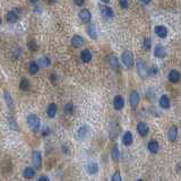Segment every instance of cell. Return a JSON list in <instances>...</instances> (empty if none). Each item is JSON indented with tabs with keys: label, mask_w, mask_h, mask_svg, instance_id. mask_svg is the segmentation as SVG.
<instances>
[{
	"label": "cell",
	"mask_w": 181,
	"mask_h": 181,
	"mask_svg": "<svg viewBox=\"0 0 181 181\" xmlns=\"http://www.w3.org/2000/svg\"><path fill=\"white\" fill-rule=\"evenodd\" d=\"M27 125L33 131H37V130L40 129V126H41L40 118L36 114H30L27 117Z\"/></svg>",
	"instance_id": "cell-1"
},
{
	"label": "cell",
	"mask_w": 181,
	"mask_h": 181,
	"mask_svg": "<svg viewBox=\"0 0 181 181\" xmlns=\"http://www.w3.org/2000/svg\"><path fill=\"white\" fill-rule=\"evenodd\" d=\"M121 59H122V62H123V65H125L126 67L131 68V67L134 66V56H133V53H131L129 50H126V51L122 52Z\"/></svg>",
	"instance_id": "cell-2"
},
{
	"label": "cell",
	"mask_w": 181,
	"mask_h": 181,
	"mask_svg": "<svg viewBox=\"0 0 181 181\" xmlns=\"http://www.w3.org/2000/svg\"><path fill=\"white\" fill-rule=\"evenodd\" d=\"M32 162H33V165H34V167H35L36 170H39V169H41V165H42V156H41V153H40L39 151H34V152H33Z\"/></svg>",
	"instance_id": "cell-3"
},
{
	"label": "cell",
	"mask_w": 181,
	"mask_h": 181,
	"mask_svg": "<svg viewBox=\"0 0 181 181\" xmlns=\"http://www.w3.org/2000/svg\"><path fill=\"white\" fill-rule=\"evenodd\" d=\"M137 71H138V74L142 78H145L148 75V69L144 64V61H138L137 62Z\"/></svg>",
	"instance_id": "cell-4"
},
{
	"label": "cell",
	"mask_w": 181,
	"mask_h": 181,
	"mask_svg": "<svg viewBox=\"0 0 181 181\" xmlns=\"http://www.w3.org/2000/svg\"><path fill=\"white\" fill-rule=\"evenodd\" d=\"M91 135V129L88 126H82L77 131V136L79 137V139H85Z\"/></svg>",
	"instance_id": "cell-5"
},
{
	"label": "cell",
	"mask_w": 181,
	"mask_h": 181,
	"mask_svg": "<svg viewBox=\"0 0 181 181\" xmlns=\"http://www.w3.org/2000/svg\"><path fill=\"white\" fill-rule=\"evenodd\" d=\"M101 14H102V16L105 19H111L112 17L114 16L113 10H112V8L109 7V6H102V7H101Z\"/></svg>",
	"instance_id": "cell-6"
},
{
	"label": "cell",
	"mask_w": 181,
	"mask_h": 181,
	"mask_svg": "<svg viewBox=\"0 0 181 181\" xmlns=\"http://www.w3.org/2000/svg\"><path fill=\"white\" fill-rule=\"evenodd\" d=\"M79 19L83 22V23L87 24L91 22V18H92V16H91V13L88 11L87 9H82L79 11Z\"/></svg>",
	"instance_id": "cell-7"
},
{
	"label": "cell",
	"mask_w": 181,
	"mask_h": 181,
	"mask_svg": "<svg viewBox=\"0 0 181 181\" xmlns=\"http://www.w3.org/2000/svg\"><path fill=\"white\" fill-rule=\"evenodd\" d=\"M113 107L118 111L121 110L122 108L125 107V100H123V98L120 96V95H118V96H116V98H113Z\"/></svg>",
	"instance_id": "cell-8"
},
{
	"label": "cell",
	"mask_w": 181,
	"mask_h": 181,
	"mask_svg": "<svg viewBox=\"0 0 181 181\" xmlns=\"http://www.w3.org/2000/svg\"><path fill=\"white\" fill-rule=\"evenodd\" d=\"M137 133L142 137H145L146 135L148 134V126L146 125L145 122H138V125H137Z\"/></svg>",
	"instance_id": "cell-9"
},
{
	"label": "cell",
	"mask_w": 181,
	"mask_h": 181,
	"mask_svg": "<svg viewBox=\"0 0 181 181\" xmlns=\"http://www.w3.org/2000/svg\"><path fill=\"white\" fill-rule=\"evenodd\" d=\"M155 33H156V35L158 37H161V39H164V37H167V30L165 26H163V25H158L155 27Z\"/></svg>",
	"instance_id": "cell-10"
},
{
	"label": "cell",
	"mask_w": 181,
	"mask_h": 181,
	"mask_svg": "<svg viewBox=\"0 0 181 181\" xmlns=\"http://www.w3.org/2000/svg\"><path fill=\"white\" fill-rule=\"evenodd\" d=\"M138 103H139V95L137 92H133V93L130 94V104H131V107L136 109L137 105H138Z\"/></svg>",
	"instance_id": "cell-11"
},
{
	"label": "cell",
	"mask_w": 181,
	"mask_h": 181,
	"mask_svg": "<svg viewBox=\"0 0 181 181\" xmlns=\"http://www.w3.org/2000/svg\"><path fill=\"white\" fill-rule=\"evenodd\" d=\"M167 137H169V140L170 142H174L178 137V128L176 126H172L171 128L169 129V133H167Z\"/></svg>",
	"instance_id": "cell-12"
},
{
	"label": "cell",
	"mask_w": 181,
	"mask_h": 181,
	"mask_svg": "<svg viewBox=\"0 0 181 181\" xmlns=\"http://www.w3.org/2000/svg\"><path fill=\"white\" fill-rule=\"evenodd\" d=\"M180 78H181V76L180 74H179V71H176V70H171V71H170V74H169L170 82H172V83H179V82H180Z\"/></svg>",
	"instance_id": "cell-13"
},
{
	"label": "cell",
	"mask_w": 181,
	"mask_h": 181,
	"mask_svg": "<svg viewBox=\"0 0 181 181\" xmlns=\"http://www.w3.org/2000/svg\"><path fill=\"white\" fill-rule=\"evenodd\" d=\"M160 107L162 108V109H169L170 108V100L167 98V95H162L161 98H160Z\"/></svg>",
	"instance_id": "cell-14"
},
{
	"label": "cell",
	"mask_w": 181,
	"mask_h": 181,
	"mask_svg": "<svg viewBox=\"0 0 181 181\" xmlns=\"http://www.w3.org/2000/svg\"><path fill=\"white\" fill-rule=\"evenodd\" d=\"M122 142L126 146H130L133 144V134L130 131H126L123 135V138H122Z\"/></svg>",
	"instance_id": "cell-15"
},
{
	"label": "cell",
	"mask_w": 181,
	"mask_h": 181,
	"mask_svg": "<svg viewBox=\"0 0 181 181\" xmlns=\"http://www.w3.org/2000/svg\"><path fill=\"white\" fill-rule=\"evenodd\" d=\"M71 43H73V45H74L75 48L83 47V44H84L83 37L79 36V35H75V36L73 37V40H71Z\"/></svg>",
	"instance_id": "cell-16"
},
{
	"label": "cell",
	"mask_w": 181,
	"mask_h": 181,
	"mask_svg": "<svg viewBox=\"0 0 181 181\" xmlns=\"http://www.w3.org/2000/svg\"><path fill=\"white\" fill-rule=\"evenodd\" d=\"M39 68H40V66L37 62L35 61H31L30 64H28V71H30V74L31 75H35L39 71Z\"/></svg>",
	"instance_id": "cell-17"
},
{
	"label": "cell",
	"mask_w": 181,
	"mask_h": 181,
	"mask_svg": "<svg viewBox=\"0 0 181 181\" xmlns=\"http://www.w3.org/2000/svg\"><path fill=\"white\" fill-rule=\"evenodd\" d=\"M147 147H148V151L151 153L155 154L158 152V143L156 140H151L148 143V145H147Z\"/></svg>",
	"instance_id": "cell-18"
},
{
	"label": "cell",
	"mask_w": 181,
	"mask_h": 181,
	"mask_svg": "<svg viewBox=\"0 0 181 181\" xmlns=\"http://www.w3.org/2000/svg\"><path fill=\"white\" fill-rule=\"evenodd\" d=\"M109 64H110V67L112 69L118 70L119 69V60L116 56H111L109 58Z\"/></svg>",
	"instance_id": "cell-19"
},
{
	"label": "cell",
	"mask_w": 181,
	"mask_h": 181,
	"mask_svg": "<svg viewBox=\"0 0 181 181\" xmlns=\"http://www.w3.org/2000/svg\"><path fill=\"white\" fill-rule=\"evenodd\" d=\"M47 113L48 116L50 117V118H55L57 114V105L55 103H51V104H49V107H48V110H47Z\"/></svg>",
	"instance_id": "cell-20"
},
{
	"label": "cell",
	"mask_w": 181,
	"mask_h": 181,
	"mask_svg": "<svg viewBox=\"0 0 181 181\" xmlns=\"http://www.w3.org/2000/svg\"><path fill=\"white\" fill-rule=\"evenodd\" d=\"M154 55L158 58H163L165 56V49L162 47V45H156L155 50H154Z\"/></svg>",
	"instance_id": "cell-21"
},
{
	"label": "cell",
	"mask_w": 181,
	"mask_h": 181,
	"mask_svg": "<svg viewBox=\"0 0 181 181\" xmlns=\"http://www.w3.org/2000/svg\"><path fill=\"white\" fill-rule=\"evenodd\" d=\"M87 33L88 35L94 39V40H96L98 39V31H96V27H95V25H91V26H88L87 27Z\"/></svg>",
	"instance_id": "cell-22"
},
{
	"label": "cell",
	"mask_w": 181,
	"mask_h": 181,
	"mask_svg": "<svg viewBox=\"0 0 181 181\" xmlns=\"http://www.w3.org/2000/svg\"><path fill=\"white\" fill-rule=\"evenodd\" d=\"M87 172L89 174H95L98 172V165L96 163H89L87 164Z\"/></svg>",
	"instance_id": "cell-23"
},
{
	"label": "cell",
	"mask_w": 181,
	"mask_h": 181,
	"mask_svg": "<svg viewBox=\"0 0 181 181\" xmlns=\"http://www.w3.org/2000/svg\"><path fill=\"white\" fill-rule=\"evenodd\" d=\"M91 59H92V53L88 51V50H84L82 52V61L85 62V64H87V62L91 61Z\"/></svg>",
	"instance_id": "cell-24"
},
{
	"label": "cell",
	"mask_w": 181,
	"mask_h": 181,
	"mask_svg": "<svg viewBox=\"0 0 181 181\" xmlns=\"http://www.w3.org/2000/svg\"><path fill=\"white\" fill-rule=\"evenodd\" d=\"M34 176H35V171H34V169H32V167H26L24 170V176L26 179H32Z\"/></svg>",
	"instance_id": "cell-25"
},
{
	"label": "cell",
	"mask_w": 181,
	"mask_h": 181,
	"mask_svg": "<svg viewBox=\"0 0 181 181\" xmlns=\"http://www.w3.org/2000/svg\"><path fill=\"white\" fill-rule=\"evenodd\" d=\"M17 19H18V16H17V14H16L15 11H9V13L7 14V20H8V23H15V22H17Z\"/></svg>",
	"instance_id": "cell-26"
},
{
	"label": "cell",
	"mask_w": 181,
	"mask_h": 181,
	"mask_svg": "<svg viewBox=\"0 0 181 181\" xmlns=\"http://www.w3.org/2000/svg\"><path fill=\"white\" fill-rule=\"evenodd\" d=\"M37 64H39V66H42V67H49L51 62H50V59L48 57H42V58L39 59Z\"/></svg>",
	"instance_id": "cell-27"
},
{
	"label": "cell",
	"mask_w": 181,
	"mask_h": 181,
	"mask_svg": "<svg viewBox=\"0 0 181 181\" xmlns=\"http://www.w3.org/2000/svg\"><path fill=\"white\" fill-rule=\"evenodd\" d=\"M119 155H120V153H119V149H118V146H113V148H112L111 151V156H112V160L114 161V162H118V160H119Z\"/></svg>",
	"instance_id": "cell-28"
},
{
	"label": "cell",
	"mask_w": 181,
	"mask_h": 181,
	"mask_svg": "<svg viewBox=\"0 0 181 181\" xmlns=\"http://www.w3.org/2000/svg\"><path fill=\"white\" fill-rule=\"evenodd\" d=\"M19 88L22 91H27L30 88V82H28L27 78H23L20 80V84H19Z\"/></svg>",
	"instance_id": "cell-29"
},
{
	"label": "cell",
	"mask_w": 181,
	"mask_h": 181,
	"mask_svg": "<svg viewBox=\"0 0 181 181\" xmlns=\"http://www.w3.org/2000/svg\"><path fill=\"white\" fill-rule=\"evenodd\" d=\"M151 45H152L151 39H149V37H146L144 40V43H143V48H144L145 51H148L149 49H151Z\"/></svg>",
	"instance_id": "cell-30"
},
{
	"label": "cell",
	"mask_w": 181,
	"mask_h": 181,
	"mask_svg": "<svg viewBox=\"0 0 181 181\" xmlns=\"http://www.w3.org/2000/svg\"><path fill=\"white\" fill-rule=\"evenodd\" d=\"M65 112L68 113V114L73 113V112H74V104H73V103H67L65 105Z\"/></svg>",
	"instance_id": "cell-31"
},
{
	"label": "cell",
	"mask_w": 181,
	"mask_h": 181,
	"mask_svg": "<svg viewBox=\"0 0 181 181\" xmlns=\"http://www.w3.org/2000/svg\"><path fill=\"white\" fill-rule=\"evenodd\" d=\"M129 1L130 0H119V6L122 9H127L129 7Z\"/></svg>",
	"instance_id": "cell-32"
},
{
	"label": "cell",
	"mask_w": 181,
	"mask_h": 181,
	"mask_svg": "<svg viewBox=\"0 0 181 181\" xmlns=\"http://www.w3.org/2000/svg\"><path fill=\"white\" fill-rule=\"evenodd\" d=\"M27 47H28V49H30L31 51H36L37 49H39V47H37V44H36V43H35L34 41H30V42H28Z\"/></svg>",
	"instance_id": "cell-33"
},
{
	"label": "cell",
	"mask_w": 181,
	"mask_h": 181,
	"mask_svg": "<svg viewBox=\"0 0 181 181\" xmlns=\"http://www.w3.org/2000/svg\"><path fill=\"white\" fill-rule=\"evenodd\" d=\"M5 98H6V102L8 104V107H10V109H13V102H11V96H10V94L8 92H6L5 93Z\"/></svg>",
	"instance_id": "cell-34"
},
{
	"label": "cell",
	"mask_w": 181,
	"mask_h": 181,
	"mask_svg": "<svg viewBox=\"0 0 181 181\" xmlns=\"http://www.w3.org/2000/svg\"><path fill=\"white\" fill-rule=\"evenodd\" d=\"M111 180H112V181H120V180H121L120 173H119V172H116V173L113 174V176L111 178Z\"/></svg>",
	"instance_id": "cell-35"
},
{
	"label": "cell",
	"mask_w": 181,
	"mask_h": 181,
	"mask_svg": "<svg viewBox=\"0 0 181 181\" xmlns=\"http://www.w3.org/2000/svg\"><path fill=\"white\" fill-rule=\"evenodd\" d=\"M158 73V69L156 67H152L151 69H148V74H151V75H156Z\"/></svg>",
	"instance_id": "cell-36"
},
{
	"label": "cell",
	"mask_w": 181,
	"mask_h": 181,
	"mask_svg": "<svg viewBox=\"0 0 181 181\" xmlns=\"http://www.w3.org/2000/svg\"><path fill=\"white\" fill-rule=\"evenodd\" d=\"M75 1V5L77 6H82L84 5V2H85V0H74Z\"/></svg>",
	"instance_id": "cell-37"
},
{
	"label": "cell",
	"mask_w": 181,
	"mask_h": 181,
	"mask_svg": "<svg viewBox=\"0 0 181 181\" xmlns=\"http://www.w3.org/2000/svg\"><path fill=\"white\" fill-rule=\"evenodd\" d=\"M51 80H52V83L53 84L57 82V75L55 74V73H52V75H51Z\"/></svg>",
	"instance_id": "cell-38"
},
{
	"label": "cell",
	"mask_w": 181,
	"mask_h": 181,
	"mask_svg": "<svg viewBox=\"0 0 181 181\" xmlns=\"http://www.w3.org/2000/svg\"><path fill=\"white\" fill-rule=\"evenodd\" d=\"M142 1L144 2L145 5H148V4H149V2H151V1H152V0H142Z\"/></svg>",
	"instance_id": "cell-39"
},
{
	"label": "cell",
	"mask_w": 181,
	"mask_h": 181,
	"mask_svg": "<svg viewBox=\"0 0 181 181\" xmlns=\"http://www.w3.org/2000/svg\"><path fill=\"white\" fill-rule=\"evenodd\" d=\"M47 134H49V129H48V128L45 130H43V136H45Z\"/></svg>",
	"instance_id": "cell-40"
},
{
	"label": "cell",
	"mask_w": 181,
	"mask_h": 181,
	"mask_svg": "<svg viewBox=\"0 0 181 181\" xmlns=\"http://www.w3.org/2000/svg\"><path fill=\"white\" fill-rule=\"evenodd\" d=\"M39 180H49V178H47V176H42V178H40Z\"/></svg>",
	"instance_id": "cell-41"
},
{
	"label": "cell",
	"mask_w": 181,
	"mask_h": 181,
	"mask_svg": "<svg viewBox=\"0 0 181 181\" xmlns=\"http://www.w3.org/2000/svg\"><path fill=\"white\" fill-rule=\"evenodd\" d=\"M102 2H104V4H109L110 2V0H101Z\"/></svg>",
	"instance_id": "cell-42"
},
{
	"label": "cell",
	"mask_w": 181,
	"mask_h": 181,
	"mask_svg": "<svg viewBox=\"0 0 181 181\" xmlns=\"http://www.w3.org/2000/svg\"><path fill=\"white\" fill-rule=\"evenodd\" d=\"M30 2H31V4H36L37 0H30Z\"/></svg>",
	"instance_id": "cell-43"
},
{
	"label": "cell",
	"mask_w": 181,
	"mask_h": 181,
	"mask_svg": "<svg viewBox=\"0 0 181 181\" xmlns=\"http://www.w3.org/2000/svg\"><path fill=\"white\" fill-rule=\"evenodd\" d=\"M50 1V4H52V2H55V0H49Z\"/></svg>",
	"instance_id": "cell-44"
},
{
	"label": "cell",
	"mask_w": 181,
	"mask_h": 181,
	"mask_svg": "<svg viewBox=\"0 0 181 181\" xmlns=\"http://www.w3.org/2000/svg\"><path fill=\"white\" fill-rule=\"evenodd\" d=\"M0 24H1V19H0Z\"/></svg>",
	"instance_id": "cell-45"
}]
</instances>
